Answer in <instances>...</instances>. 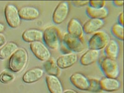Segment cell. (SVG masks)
Segmentation results:
<instances>
[{
    "mask_svg": "<svg viewBox=\"0 0 124 93\" xmlns=\"http://www.w3.org/2000/svg\"><path fill=\"white\" fill-rule=\"evenodd\" d=\"M28 58L27 50L22 47L18 48L9 58L8 64L9 70L14 73L22 71L27 65Z\"/></svg>",
    "mask_w": 124,
    "mask_h": 93,
    "instance_id": "1",
    "label": "cell"
},
{
    "mask_svg": "<svg viewBox=\"0 0 124 93\" xmlns=\"http://www.w3.org/2000/svg\"><path fill=\"white\" fill-rule=\"evenodd\" d=\"M62 39L61 31L56 26L52 25L46 27L43 32L44 43L49 49H58L62 42Z\"/></svg>",
    "mask_w": 124,
    "mask_h": 93,
    "instance_id": "2",
    "label": "cell"
},
{
    "mask_svg": "<svg viewBox=\"0 0 124 93\" xmlns=\"http://www.w3.org/2000/svg\"><path fill=\"white\" fill-rule=\"evenodd\" d=\"M99 64L106 77L117 79L120 76V66L116 60L111 59L106 56H103L99 60Z\"/></svg>",
    "mask_w": 124,
    "mask_h": 93,
    "instance_id": "3",
    "label": "cell"
},
{
    "mask_svg": "<svg viewBox=\"0 0 124 93\" xmlns=\"http://www.w3.org/2000/svg\"><path fill=\"white\" fill-rule=\"evenodd\" d=\"M110 37L106 31H99L94 33L88 40L87 46L89 49L101 50L104 49L109 41Z\"/></svg>",
    "mask_w": 124,
    "mask_h": 93,
    "instance_id": "4",
    "label": "cell"
},
{
    "mask_svg": "<svg viewBox=\"0 0 124 93\" xmlns=\"http://www.w3.org/2000/svg\"><path fill=\"white\" fill-rule=\"evenodd\" d=\"M62 44L70 53H80L85 49L83 40L74 37L68 33H65L63 35Z\"/></svg>",
    "mask_w": 124,
    "mask_h": 93,
    "instance_id": "5",
    "label": "cell"
},
{
    "mask_svg": "<svg viewBox=\"0 0 124 93\" xmlns=\"http://www.w3.org/2000/svg\"><path fill=\"white\" fill-rule=\"evenodd\" d=\"M4 16L8 25L12 29L18 27L21 24L19 9L13 4H8L4 8Z\"/></svg>",
    "mask_w": 124,
    "mask_h": 93,
    "instance_id": "6",
    "label": "cell"
},
{
    "mask_svg": "<svg viewBox=\"0 0 124 93\" xmlns=\"http://www.w3.org/2000/svg\"><path fill=\"white\" fill-rule=\"evenodd\" d=\"M30 49L36 58L42 62H45L51 58L49 48L41 41H37L30 44Z\"/></svg>",
    "mask_w": 124,
    "mask_h": 93,
    "instance_id": "7",
    "label": "cell"
},
{
    "mask_svg": "<svg viewBox=\"0 0 124 93\" xmlns=\"http://www.w3.org/2000/svg\"><path fill=\"white\" fill-rule=\"evenodd\" d=\"M70 13V4L67 1H61L55 8L52 14V21L56 25L62 24Z\"/></svg>",
    "mask_w": 124,
    "mask_h": 93,
    "instance_id": "8",
    "label": "cell"
},
{
    "mask_svg": "<svg viewBox=\"0 0 124 93\" xmlns=\"http://www.w3.org/2000/svg\"><path fill=\"white\" fill-rule=\"evenodd\" d=\"M70 81L71 85L78 89L88 91L90 85L89 78L81 73H75L71 75Z\"/></svg>",
    "mask_w": 124,
    "mask_h": 93,
    "instance_id": "9",
    "label": "cell"
},
{
    "mask_svg": "<svg viewBox=\"0 0 124 93\" xmlns=\"http://www.w3.org/2000/svg\"><path fill=\"white\" fill-rule=\"evenodd\" d=\"M78 60V55L75 53H68L61 55L56 59V63L61 70L71 68L76 64Z\"/></svg>",
    "mask_w": 124,
    "mask_h": 93,
    "instance_id": "10",
    "label": "cell"
},
{
    "mask_svg": "<svg viewBox=\"0 0 124 93\" xmlns=\"http://www.w3.org/2000/svg\"><path fill=\"white\" fill-rule=\"evenodd\" d=\"M67 32L69 34L74 37L83 39L85 33L83 31V24L77 18H72L68 22L67 25Z\"/></svg>",
    "mask_w": 124,
    "mask_h": 93,
    "instance_id": "11",
    "label": "cell"
},
{
    "mask_svg": "<svg viewBox=\"0 0 124 93\" xmlns=\"http://www.w3.org/2000/svg\"><path fill=\"white\" fill-rule=\"evenodd\" d=\"M44 75V70L39 67L30 69L23 75L22 79L26 84L34 83L38 81Z\"/></svg>",
    "mask_w": 124,
    "mask_h": 93,
    "instance_id": "12",
    "label": "cell"
},
{
    "mask_svg": "<svg viewBox=\"0 0 124 93\" xmlns=\"http://www.w3.org/2000/svg\"><path fill=\"white\" fill-rule=\"evenodd\" d=\"M104 20L89 19L83 25L85 34H91L100 31L105 25Z\"/></svg>",
    "mask_w": 124,
    "mask_h": 93,
    "instance_id": "13",
    "label": "cell"
},
{
    "mask_svg": "<svg viewBox=\"0 0 124 93\" xmlns=\"http://www.w3.org/2000/svg\"><path fill=\"white\" fill-rule=\"evenodd\" d=\"M45 81L50 93H63V86L58 76L47 75L45 77Z\"/></svg>",
    "mask_w": 124,
    "mask_h": 93,
    "instance_id": "14",
    "label": "cell"
},
{
    "mask_svg": "<svg viewBox=\"0 0 124 93\" xmlns=\"http://www.w3.org/2000/svg\"><path fill=\"white\" fill-rule=\"evenodd\" d=\"M100 82L102 91L106 92H114L118 91L121 87V83L118 79L110 78H102Z\"/></svg>",
    "mask_w": 124,
    "mask_h": 93,
    "instance_id": "15",
    "label": "cell"
},
{
    "mask_svg": "<svg viewBox=\"0 0 124 93\" xmlns=\"http://www.w3.org/2000/svg\"><path fill=\"white\" fill-rule=\"evenodd\" d=\"M19 14L21 20L33 21L40 16V11L34 6H24L19 9Z\"/></svg>",
    "mask_w": 124,
    "mask_h": 93,
    "instance_id": "16",
    "label": "cell"
},
{
    "mask_svg": "<svg viewBox=\"0 0 124 93\" xmlns=\"http://www.w3.org/2000/svg\"><path fill=\"white\" fill-rule=\"evenodd\" d=\"M101 52L99 50L89 49L82 55L79 59L81 65L88 66L94 63L99 59Z\"/></svg>",
    "mask_w": 124,
    "mask_h": 93,
    "instance_id": "17",
    "label": "cell"
},
{
    "mask_svg": "<svg viewBox=\"0 0 124 93\" xmlns=\"http://www.w3.org/2000/svg\"><path fill=\"white\" fill-rule=\"evenodd\" d=\"M22 39L27 43H32L43 39V31L37 29H29L22 34Z\"/></svg>",
    "mask_w": 124,
    "mask_h": 93,
    "instance_id": "18",
    "label": "cell"
},
{
    "mask_svg": "<svg viewBox=\"0 0 124 93\" xmlns=\"http://www.w3.org/2000/svg\"><path fill=\"white\" fill-rule=\"evenodd\" d=\"M86 13L87 16L90 19L104 20V19L108 17L109 11L107 7H104L102 8H93L88 6L86 8Z\"/></svg>",
    "mask_w": 124,
    "mask_h": 93,
    "instance_id": "19",
    "label": "cell"
},
{
    "mask_svg": "<svg viewBox=\"0 0 124 93\" xmlns=\"http://www.w3.org/2000/svg\"><path fill=\"white\" fill-rule=\"evenodd\" d=\"M106 56L113 60H117L120 54V45L114 39H110L104 48Z\"/></svg>",
    "mask_w": 124,
    "mask_h": 93,
    "instance_id": "20",
    "label": "cell"
},
{
    "mask_svg": "<svg viewBox=\"0 0 124 93\" xmlns=\"http://www.w3.org/2000/svg\"><path fill=\"white\" fill-rule=\"evenodd\" d=\"M18 45L13 42L6 43L0 48V60H6L9 58L18 49Z\"/></svg>",
    "mask_w": 124,
    "mask_h": 93,
    "instance_id": "21",
    "label": "cell"
},
{
    "mask_svg": "<svg viewBox=\"0 0 124 93\" xmlns=\"http://www.w3.org/2000/svg\"><path fill=\"white\" fill-rule=\"evenodd\" d=\"M45 71L48 75L58 76L60 75L61 69L59 68L56 63V60L50 58L48 60L45 61L44 64Z\"/></svg>",
    "mask_w": 124,
    "mask_h": 93,
    "instance_id": "22",
    "label": "cell"
},
{
    "mask_svg": "<svg viewBox=\"0 0 124 93\" xmlns=\"http://www.w3.org/2000/svg\"><path fill=\"white\" fill-rule=\"evenodd\" d=\"M112 34L117 39L122 41L124 40V25L118 23L113 25L111 29Z\"/></svg>",
    "mask_w": 124,
    "mask_h": 93,
    "instance_id": "23",
    "label": "cell"
},
{
    "mask_svg": "<svg viewBox=\"0 0 124 93\" xmlns=\"http://www.w3.org/2000/svg\"><path fill=\"white\" fill-rule=\"evenodd\" d=\"M89 82H90V85L88 91L94 93H99L102 91L99 79L96 78H90Z\"/></svg>",
    "mask_w": 124,
    "mask_h": 93,
    "instance_id": "24",
    "label": "cell"
},
{
    "mask_svg": "<svg viewBox=\"0 0 124 93\" xmlns=\"http://www.w3.org/2000/svg\"><path fill=\"white\" fill-rule=\"evenodd\" d=\"M14 79V76L13 74L8 72L4 71L0 75V82L3 84H8L13 81Z\"/></svg>",
    "mask_w": 124,
    "mask_h": 93,
    "instance_id": "25",
    "label": "cell"
},
{
    "mask_svg": "<svg viewBox=\"0 0 124 93\" xmlns=\"http://www.w3.org/2000/svg\"><path fill=\"white\" fill-rule=\"evenodd\" d=\"M106 1H89V6L93 8H102L106 7Z\"/></svg>",
    "mask_w": 124,
    "mask_h": 93,
    "instance_id": "26",
    "label": "cell"
},
{
    "mask_svg": "<svg viewBox=\"0 0 124 93\" xmlns=\"http://www.w3.org/2000/svg\"><path fill=\"white\" fill-rule=\"evenodd\" d=\"M72 3H73L75 6L83 7V6H85L89 4V1H72Z\"/></svg>",
    "mask_w": 124,
    "mask_h": 93,
    "instance_id": "27",
    "label": "cell"
},
{
    "mask_svg": "<svg viewBox=\"0 0 124 93\" xmlns=\"http://www.w3.org/2000/svg\"><path fill=\"white\" fill-rule=\"evenodd\" d=\"M6 44V37L3 34H0V48Z\"/></svg>",
    "mask_w": 124,
    "mask_h": 93,
    "instance_id": "28",
    "label": "cell"
},
{
    "mask_svg": "<svg viewBox=\"0 0 124 93\" xmlns=\"http://www.w3.org/2000/svg\"><path fill=\"white\" fill-rule=\"evenodd\" d=\"M118 24L124 25V13L121 12L118 17Z\"/></svg>",
    "mask_w": 124,
    "mask_h": 93,
    "instance_id": "29",
    "label": "cell"
},
{
    "mask_svg": "<svg viewBox=\"0 0 124 93\" xmlns=\"http://www.w3.org/2000/svg\"><path fill=\"white\" fill-rule=\"evenodd\" d=\"M112 3L117 7H121L124 5V1H114Z\"/></svg>",
    "mask_w": 124,
    "mask_h": 93,
    "instance_id": "30",
    "label": "cell"
},
{
    "mask_svg": "<svg viewBox=\"0 0 124 93\" xmlns=\"http://www.w3.org/2000/svg\"><path fill=\"white\" fill-rule=\"evenodd\" d=\"M5 29H6V27H5L4 24L2 23H0V34L4 32Z\"/></svg>",
    "mask_w": 124,
    "mask_h": 93,
    "instance_id": "31",
    "label": "cell"
},
{
    "mask_svg": "<svg viewBox=\"0 0 124 93\" xmlns=\"http://www.w3.org/2000/svg\"><path fill=\"white\" fill-rule=\"evenodd\" d=\"M63 93H78L76 91L73 90V89H66V90L64 91Z\"/></svg>",
    "mask_w": 124,
    "mask_h": 93,
    "instance_id": "32",
    "label": "cell"
}]
</instances>
